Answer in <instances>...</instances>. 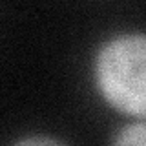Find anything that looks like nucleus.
I'll use <instances>...</instances> for the list:
<instances>
[{"mask_svg": "<svg viewBox=\"0 0 146 146\" xmlns=\"http://www.w3.org/2000/svg\"><path fill=\"white\" fill-rule=\"evenodd\" d=\"M93 80L113 110L146 117V33H122L106 40L95 55Z\"/></svg>", "mask_w": 146, "mask_h": 146, "instance_id": "obj_1", "label": "nucleus"}, {"mask_svg": "<svg viewBox=\"0 0 146 146\" xmlns=\"http://www.w3.org/2000/svg\"><path fill=\"white\" fill-rule=\"evenodd\" d=\"M115 144H146V122H131L119 130Z\"/></svg>", "mask_w": 146, "mask_h": 146, "instance_id": "obj_2", "label": "nucleus"}, {"mask_svg": "<svg viewBox=\"0 0 146 146\" xmlns=\"http://www.w3.org/2000/svg\"><path fill=\"white\" fill-rule=\"evenodd\" d=\"M18 144H58V139L35 135V137H26V139H20V141H18Z\"/></svg>", "mask_w": 146, "mask_h": 146, "instance_id": "obj_3", "label": "nucleus"}]
</instances>
